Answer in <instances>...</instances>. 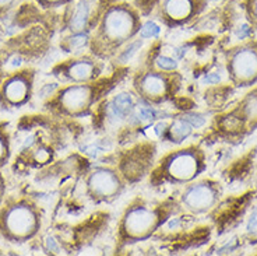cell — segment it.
Segmentation results:
<instances>
[{"label":"cell","instance_id":"6da1fadb","mask_svg":"<svg viewBox=\"0 0 257 256\" xmlns=\"http://www.w3.org/2000/svg\"><path fill=\"white\" fill-rule=\"evenodd\" d=\"M134 21L128 11L123 8H113L104 20L105 34L112 40H123L133 32Z\"/></svg>","mask_w":257,"mask_h":256},{"label":"cell","instance_id":"7a4b0ae2","mask_svg":"<svg viewBox=\"0 0 257 256\" xmlns=\"http://www.w3.org/2000/svg\"><path fill=\"white\" fill-rule=\"evenodd\" d=\"M6 227L14 235H27L35 228V216L25 206L11 208L6 216Z\"/></svg>","mask_w":257,"mask_h":256},{"label":"cell","instance_id":"3957f363","mask_svg":"<svg viewBox=\"0 0 257 256\" xmlns=\"http://www.w3.org/2000/svg\"><path fill=\"white\" fill-rule=\"evenodd\" d=\"M155 214L145 208H134L128 211L125 220V227L131 235H144L155 225Z\"/></svg>","mask_w":257,"mask_h":256},{"label":"cell","instance_id":"277c9868","mask_svg":"<svg viewBox=\"0 0 257 256\" xmlns=\"http://www.w3.org/2000/svg\"><path fill=\"white\" fill-rule=\"evenodd\" d=\"M232 70L238 79L248 80L257 76V53L250 49H242L232 60Z\"/></svg>","mask_w":257,"mask_h":256},{"label":"cell","instance_id":"5b68a950","mask_svg":"<svg viewBox=\"0 0 257 256\" xmlns=\"http://www.w3.org/2000/svg\"><path fill=\"white\" fill-rule=\"evenodd\" d=\"M197 158L192 153H182L175 155L169 162V174L177 179H190L197 172Z\"/></svg>","mask_w":257,"mask_h":256},{"label":"cell","instance_id":"8992f818","mask_svg":"<svg viewBox=\"0 0 257 256\" xmlns=\"http://www.w3.org/2000/svg\"><path fill=\"white\" fill-rule=\"evenodd\" d=\"M214 202V193L207 185L200 184L190 188L185 195V203L194 210H206Z\"/></svg>","mask_w":257,"mask_h":256},{"label":"cell","instance_id":"52a82bcc","mask_svg":"<svg viewBox=\"0 0 257 256\" xmlns=\"http://www.w3.org/2000/svg\"><path fill=\"white\" fill-rule=\"evenodd\" d=\"M89 185H91V189L95 193L101 195V196H108V195H113L118 191L119 181L112 172L99 169L92 174L91 179H89Z\"/></svg>","mask_w":257,"mask_h":256},{"label":"cell","instance_id":"ba28073f","mask_svg":"<svg viewBox=\"0 0 257 256\" xmlns=\"http://www.w3.org/2000/svg\"><path fill=\"white\" fill-rule=\"evenodd\" d=\"M89 101L88 87H70L60 97V102L70 111H80L86 108Z\"/></svg>","mask_w":257,"mask_h":256},{"label":"cell","instance_id":"9c48e42d","mask_svg":"<svg viewBox=\"0 0 257 256\" xmlns=\"http://www.w3.org/2000/svg\"><path fill=\"white\" fill-rule=\"evenodd\" d=\"M27 93H28V83L23 77L11 79L4 87V94L7 97V100L14 104L24 101Z\"/></svg>","mask_w":257,"mask_h":256},{"label":"cell","instance_id":"30bf717a","mask_svg":"<svg viewBox=\"0 0 257 256\" xmlns=\"http://www.w3.org/2000/svg\"><path fill=\"white\" fill-rule=\"evenodd\" d=\"M133 100L128 94H119L109 105V115L115 119H123L133 111Z\"/></svg>","mask_w":257,"mask_h":256},{"label":"cell","instance_id":"8fae6325","mask_svg":"<svg viewBox=\"0 0 257 256\" xmlns=\"http://www.w3.org/2000/svg\"><path fill=\"white\" fill-rule=\"evenodd\" d=\"M165 11L175 20L185 18L192 11V0H167Z\"/></svg>","mask_w":257,"mask_h":256},{"label":"cell","instance_id":"7c38bea8","mask_svg":"<svg viewBox=\"0 0 257 256\" xmlns=\"http://www.w3.org/2000/svg\"><path fill=\"white\" fill-rule=\"evenodd\" d=\"M141 87L147 96L158 97L165 93L167 84H165V80L158 74H147L141 81Z\"/></svg>","mask_w":257,"mask_h":256},{"label":"cell","instance_id":"4fadbf2b","mask_svg":"<svg viewBox=\"0 0 257 256\" xmlns=\"http://www.w3.org/2000/svg\"><path fill=\"white\" fill-rule=\"evenodd\" d=\"M69 74L74 80H87L94 74V66L87 60H80L70 66Z\"/></svg>","mask_w":257,"mask_h":256},{"label":"cell","instance_id":"5bb4252c","mask_svg":"<svg viewBox=\"0 0 257 256\" xmlns=\"http://www.w3.org/2000/svg\"><path fill=\"white\" fill-rule=\"evenodd\" d=\"M88 14H89V8L88 4L84 1V3H80L77 8H76V13L73 16L72 20V30L74 31H81L86 24H87V20H88Z\"/></svg>","mask_w":257,"mask_h":256},{"label":"cell","instance_id":"9a60e30c","mask_svg":"<svg viewBox=\"0 0 257 256\" xmlns=\"http://www.w3.org/2000/svg\"><path fill=\"white\" fill-rule=\"evenodd\" d=\"M192 125L185 120L183 118L182 119L176 120L173 125H172V128H171V136L172 139L175 140V142H180V140H183L186 137L190 135V132H192Z\"/></svg>","mask_w":257,"mask_h":256},{"label":"cell","instance_id":"2e32d148","mask_svg":"<svg viewBox=\"0 0 257 256\" xmlns=\"http://www.w3.org/2000/svg\"><path fill=\"white\" fill-rule=\"evenodd\" d=\"M245 115L249 119H257V94H250L245 104Z\"/></svg>","mask_w":257,"mask_h":256},{"label":"cell","instance_id":"e0dca14e","mask_svg":"<svg viewBox=\"0 0 257 256\" xmlns=\"http://www.w3.org/2000/svg\"><path fill=\"white\" fill-rule=\"evenodd\" d=\"M157 116V112L150 106H141L136 115V122H148V120H154Z\"/></svg>","mask_w":257,"mask_h":256},{"label":"cell","instance_id":"ac0fdd59","mask_svg":"<svg viewBox=\"0 0 257 256\" xmlns=\"http://www.w3.org/2000/svg\"><path fill=\"white\" fill-rule=\"evenodd\" d=\"M158 34H160V27L153 21L145 23L143 25V28H141V37L143 38H155Z\"/></svg>","mask_w":257,"mask_h":256},{"label":"cell","instance_id":"d6986e66","mask_svg":"<svg viewBox=\"0 0 257 256\" xmlns=\"http://www.w3.org/2000/svg\"><path fill=\"white\" fill-rule=\"evenodd\" d=\"M157 64H158V67L164 69V70H173V69L176 67V62H175L173 59L167 56L158 57V59H157Z\"/></svg>","mask_w":257,"mask_h":256},{"label":"cell","instance_id":"ffe728a7","mask_svg":"<svg viewBox=\"0 0 257 256\" xmlns=\"http://www.w3.org/2000/svg\"><path fill=\"white\" fill-rule=\"evenodd\" d=\"M183 119L187 120V122H189L192 126H194V128H200V126L204 125V118H201L199 115H187Z\"/></svg>","mask_w":257,"mask_h":256},{"label":"cell","instance_id":"44dd1931","mask_svg":"<svg viewBox=\"0 0 257 256\" xmlns=\"http://www.w3.org/2000/svg\"><path fill=\"white\" fill-rule=\"evenodd\" d=\"M86 42H87V37L86 35H77V37L72 38L70 45H72V48H80L83 45H86Z\"/></svg>","mask_w":257,"mask_h":256},{"label":"cell","instance_id":"7402d4cb","mask_svg":"<svg viewBox=\"0 0 257 256\" xmlns=\"http://www.w3.org/2000/svg\"><path fill=\"white\" fill-rule=\"evenodd\" d=\"M35 158H37V161H40V162H45L49 158L48 150H38V153L35 154Z\"/></svg>","mask_w":257,"mask_h":256},{"label":"cell","instance_id":"603a6c76","mask_svg":"<svg viewBox=\"0 0 257 256\" xmlns=\"http://www.w3.org/2000/svg\"><path fill=\"white\" fill-rule=\"evenodd\" d=\"M249 34H250L249 25H242L241 30L238 31V37H239L241 40H245L246 37H249Z\"/></svg>","mask_w":257,"mask_h":256},{"label":"cell","instance_id":"cb8c5ba5","mask_svg":"<svg viewBox=\"0 0 257 256\" xmlns=\"http://www.w3.org/2000/svg\"><path fill=\"white\" fill-rule=\"evenodd\" d=\"M257 227V211H255L249 220V224H248V230L249 231H255V228Z\"/></svg>","mask_w":257,"mask_h":256},{"label":"cell","instance_id":"d4e9b609","mask_svg":"<svg viewBox=\"0 0 257 256\" xmlns=\"http://www.w3.org/2000/svg\"><path fill=\"white\" fill-rule=\"evenodd\" d=\"M219 80H221V77H219L218 74H215V73H214V74H210V76H207V77L204 79V81L209 83V84H214V83H218Z\"/></svg>","mask_w":257,"mask_h":256},{"label":"cell","instance_id":"484cf974","mask_svg":"<svg viewBox=\"0 0 257 256\" xmlns=\"http://www.w3.org/2000/svg\"><path fill=\"white\" fill-rule=\"evenodd\" d=\"M3 154H4V143H3V140L0 139V158H1Z\"/></svg>","mask_w":257,"mask_h":256},{"label":"cell","instance_id":"4316f807","mask_svg":"<svg viewBox=\"0 0 257 256\" xmlns=\"http://www.w3.org/2000/svg\"><path fill=\"white\" fill-rule=\"evenodd\" d=\"M13 0H0V6H4V4H8V3H11Z\"/></svg>","mask_w":257,"mask_h":256},{"label":"cell","instance_id":"83f0119b","mask_svg":"<svg viewBox=\"0 0 257 256\" xmlns=\"http://www.w3.org/2000/svg\"><path fill=\"white\" fill-rule=\"evenodd\" d=\"M253 8H255V14H256L257 17V0H255V6H253Z\"/></svg>","mask_w":257,"mask_h":256},{"label":"cell","instance_id":"f1b7e54d","mask_svg":"<svg viewBox=\"0 0 257 256\" xmlns=\"http://www.w3.org/2000/svg\"><path fill=\"white\" fill-rule=\"evenodd\" d=\"M49 1H56V0H49Z\"/></svg>","mask_w":257,"mask_h":256},{"label":"cell","instance_id":"f546056e","mask_svg":"<svg viewBox=\"0 0 257 256\" xmlns=\"http://www.w3.org/2000/svg\"><path fill=\"white\" fill-rule=\"evenodd\" d=\"M0 193H1V186H0Z\"/></svg>","mask_w":257,"mask_h":256}]
</instances>
